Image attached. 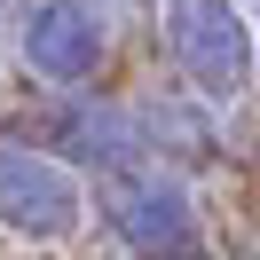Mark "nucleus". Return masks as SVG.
I'll return each mask as SVG.
<instances>
[{
	"label": "nucleus",
	"instance_id": "5",
	"mask_svg": "<svg viewBox=\"0 0 260 260\" xmlns=\"http://www.w3.org/2000/svg\"><path fill=\"white\" fill-rule=\"evenodd\" d=\"M55 134H63L71 158L103 166V174H111V166H126V158H142V126H134L126 111H111V103H71Z\"/></svg>",
	"mask_w": 260,
	"mask_h": 260
},
{
	"label": "nucleus",
	"instance_id": "1",
	"mask_svg": "<svg viewBox=\"0 0 260 260\" xmlns=\"http://www.w3.org/2000/svg\"><path fill=\"white\" fill-rule=\"evenodd\" d=\"M103 213H111L118 244L142 252V260H166V252H189V244H197V205H189V189H181L166 166H150V158L111 166V181H103Z\"/></svg>",
	"mask_w": 260,
	"mask_h": 260
},
{
	"label": "nucleus",
	"instance_id": "3",
	"mask_svg": "<svg viewBox=\"0 0 260 260\" xmlns=\"http://www.w3.org/2000/svg\"><path fill=\"white\" fill-rule=\"evenodd\" d=\"M0 229H16V237H71L79 229L71 166L32 150V142H0Z\"/></svg>",
	"mask_w": 260,
	"mask_h": 260
},
{
	"label": "nucleus",
	"instance_id": "2",
	"mask_svg": "<svg viewBox=\"0 0 260 260\" xmlns=\"http://www.w3.org/2000/svg\"><path fill=\"white\" fill-rule=\"evenodd\" d=\"M166 48L181 79L213 103L244 95L252 79V24L237 16V0H166Z\"/></svg>",
	"mask_w": 260,
	"mask_h": 260
},
{
	"label": "nucleus",
	"instance_id": "4",
	"mask_svg": "<svg viewBox=\"0 0 260 260\" xmlns=\"http://www.w3.org/2000/svg\"><path fill=\"white\" fill-rule=\"evenodd\" d=\"M16 48H24V63L48 87H79L103 63V8L95 0H32Z\"/></svg>",
	"mask_w": 260,
	"mask_h": 260
}]
</instances>
